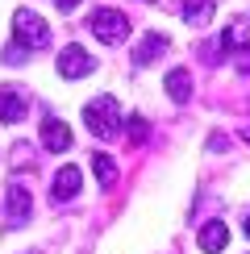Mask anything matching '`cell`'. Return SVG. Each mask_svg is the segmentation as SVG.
I'll use <instances>...</instances> for the list:
<instances>
[{"label":"cell","instance_id":"1","mask_svg":"<svg viewBox=\"0 0 250 254\" xmlns=\"http://www.w3.org/2000/svg\"><path fill=\"white\" fill-rule=\"evenodd\" d=\"M121 104L113 96H92L88 104H83V125H88L92 133L100 137V142H109V137L121 133Z\"/></svg>","mask_w":250,"mask_h":254},{"label":"cell","instance_id":"2","mask_svg":"<svg viewBox=\"0 0 250 254\" xmlns=\"http://www.w3.org/2000/svg\"><path fill=\"white\" fill-rule=\"evenodd\" d=\"M92 34H96L104 46H121L125 38H129V17L121 13V8H96V13L88 17Z\"/></svg>","mask_w":250,"mask_h":254},{"label":"cell","instance_id":"3","mask_svg":"<svg viewBox=\"0 0 250 254\" xmlns=\"http://www.w3.org/2000/svg\"><path fill=\"white\" fill-rule=\"evenodd\" d=\"M46 38H50V25L38 13H29V8H17L13 13V42L17 46L38 50V46H46Z\"/></svg>","mask_w":250,"mask_h":254},{"label":"cell","instance_id":"4","mask_svg":"<svg viewBox=\"0 0 250 254\" xmlns=\"http://www.w3.org/2000/svg\"><path fill=\"white\" fill-rule=\"evenodd\" d=\"M29 217H34V196H29L25 184H8L4 192V225L8 229H25Z\"/></svg>","mask_w":250,"mask_h":254},{"label":"cell","instance_id":"5","mask_svg":"<svg viewBox=\"0 0 250 254\" xmlns=\"http://www.w3.org/2000/svg\"><path fill=\"white\" fill-rule=\"evenodd\" d=\"M92 71H96V59H92L83 46L71 42V46L59 50V75L62 79H83V75H92Z\"/></svg>","mask_w":250,"mask_h":254},{"label":"cell","instance_id":"6","mask_svg":"<svg viewBox=\"0 0 250 254\" xmlns=\"http://www.w3.org/2000/svg\"><path fill=\"white\" fill-rule=\"evenodd\" d=\"M79 184H83L79 167H59V171H55V184H50V200H55V204L75 200V196H79Z\"/></svg>","mask_w":250,"mask_h":254},{"label":"cell","instance_id":"7","mask_svg":"<svg viewBox=\"0 0 250 254\" xmlns=\"http://www.w3.org/2000/svg\"><path fill=\"white\" fill-rule=\"evenodd\" d=\"M42 146H46L50 154L71 150V129H67V121H59V117H42Z\"/></svg>","mask_w":250,"mask_h":254},{"label":"cell","instance_id":"8","mask_svg":"<svg viewBox=\"0 0 250 254\" xmlns=\"http://www.w3.org/2000/svg\"><path fill=\"white\" fill-rule=\"evenodd\" d=\"M167 46H171V42H167L163 34H146L138 46H133V63H138V67H150V63H159L167 55Z\"/></svg>","mask_w":250,"mask_h":254},{"label":"cell","instance_id":"9","mask_svg":"<svg viewBox=\"0 0 250 254\" xmlns=\"http://www.w3.org/2000/svg\"><path fill=\"white\" fill-rule=\"evenodd\" d=\"M0 121L4 125L25 121V96H21L17 88H0Z\"/></svg>","mask_w":250,"mask_h":254},{"label":"cell","instance_id":"10","mask_svg":"<svg viewBox=\"0 0 250 254\" xmlns=\"http://www.w3.org/2000/svg\"><path fill=\"white\" fill-rule=\"evenodd\" d=\"M217 42H221L225 55H229V50H246V42H250V21H246V17L229 21V29H225V34L217 38Z\"/></svg>","mask_w":250,"mask_h":254},{"label":"cell","instance_id":"11","mask_svg":"<svg viewBox=\"0 0 250 254\" xmlns=\"http://www.w3.org/2000/svg\"><path fill=\"white\" fill-rule=\"evenodd\" d=\"M167 96H171L175 104H188V100H192V75H188L184 67L167 71Z\"/></svg>","mask_w":250,"mask_h":254},{"label":"cell","instance_id":"12","mask_svg":"<svg viewBox=\"0 0 250 254\" xmlns=\"http://www.w3.org/2000/svg\"><path fill=\"white\" fill-rule=\"evenodd\" d=\"M225 242H229V229L221 225V221H208V225H200V250H204V254L225 250Z\"/></svg>","mask_w":250,"mask_h":254},{"label":"cell","instance_id":"13","mask_svg":"<svg viewBox=\"0 0 250 254\" xmlns=\"http://www.w3.org/2000/svg\"><path fill=\"white\" fill-rule=\"evenodd\" d=\"M180 13L188 25H204V21H213V0H184Z\"/></svg>","mask_w":250,"mask_h":254},{"label":"cell","instance_id":"14","mask_svg":"<svg viewBox=\"0 0 250 254\" xmlns=\"http://www.w3.org/2000/svg\"><path fill=\"white\" fill-rule=\"evenodd\" d=\"M92 167H96V179H100V188L109 192V188L117 184V163H113V158L104 154V150H96V154H92Z\"/></svg>","mask_w":250,"mask_h":254},{"label":"cell","instance_id":"15","mask_svg":"<svg viewBox=\"0 0 250 254\" xmlns=\"http://www.w3.org/2000/svg\"><path fill=\"white\" fill-rule=\"evenodd\" d=\"M121 125H125V133H129V142H133V146H142L146 137H150V125H146L142 113H129V117H125Z\"/></svg>","mask_w":250,"mask_h":254},{"label":"cell","instance_id":"16","mask_svg":"<svg viewBox=\"0 0 250 254\" xmlns=\"http://www.w3.org/2000/svg\"><path fill=\"white\" fill-rule=\"evenodd\" d=\"M13 163H17V167H29V163H34V150H29V142H17V146H13Z\"/></svg>","mask_w":250,"mask_h":254},{"label":"cell","instance_id":"17","mask_svg":"<svg viewBox=\"0 0 250 254\" xmlns=\"http://www.w3.org/2000/svg\"><path fill=\"white\" fill-rule=\"evenodd\" d=\"M234 71H238V75H242V79H250V46H246L242 55L234 59Z\"/></svg>","mask_w":250,"mask_h":254},{"label":"cell","instance_id":"18","mask_svg":"<svg viewBox=\"0 0 250 254\" xmlns=\"http://www.w3.org/2000/svg\"><path fill=\"white\" fill-rule=\"evenodd\" d=\"M4 59H8V63H25V59H29V50H25V46H17V42H13V50H4Z\"/></svg>","mask_w":250,"mask_h":254},{"label":"cell","instance_id":"19","mask_svg":"<svg viewBox=\"0 0 250 254\" xmlns=\"http://www.w3.org/2000/svg\"><path fill=\"white\" fill-rule=\"evenodd\" d=\"M208 146L221 154V150H229V137H225V133H208Z\"/></svg>","mask_w":250,"mask_h":254},{"label":"cell","instance_id":"20","mask_svg":"<svg viewBox=\"0 0 250 254\" xmlns=\"http://www.w3.org/2000/svg\"><path fill=\"white\" fill-rule=\"evenodd\" d=\"M55 4H59V8H62V13H75V8H79V4H83V0H55Z\"/></svg>","mask_w":250,"mask_h":254},{"label":"cell","instance_id":"21","mask_svg":"<svg viewBox=\"0 0 250 254\" xmlns=\"http://www.w3.org/2000/svg\"><path fill=\"white\" fill-rule=\"evenodd\" d=\"M242 137H246V146H250V125H246V133H242Z\"/></svg>","mask_w":250,"mask_h":254},{"label":"cell","instance_id":"22","mask_svg":"<svg viewBox=\"0 0 250 254\" xmlns=\"http://www.w3.org/2000/svg\"><path fill=\"white\" fill-rule=\"evenodd\" d=\"M246 238H250V217H246Z\"/></svg>","mask_w":250,"mask_h":254},{"label":"cell","instance_id":"23","mask_svg":"<svg viewBox=\"0 0 250 254\" xmlns=\"http://www.w3.org/2000/svg\"><path fill=\"white\" fill-rule=\"evenodd\" d=\"M25 254H42V250H25Z\"/></svg>","mask_w":250,"mask_h":254}]
</instances>
